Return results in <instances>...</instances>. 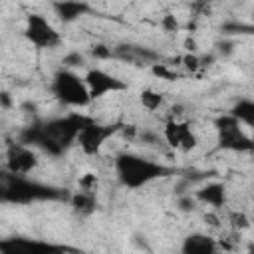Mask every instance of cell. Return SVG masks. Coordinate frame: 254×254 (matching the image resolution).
Returning a JSON list of instances; mask_svg holds the SVG:
<instances>
[{
    "label": "cell",
    "mask_w": 254,
    "mask_h": 254,
    "mask_svg": "<svg viewBox=\"0 0 254 254\" xmlns=\"http://www.w3.org/2000/svg\"><path fill=\"white\" fill-rule=\"evenodd\" d=\"M216 242L214 238L206 236V234H189L181 246L183 252L187 254H210V252H216Z\"/></svg>",
    "instance_id": "13"
},
{
    "label": "cell",
    "mask_w": 254,
    "mask_h": 254,
    "mask_svg": "<svg viewBox=\"0 0 254 254\" xmlns=\"http://www.w3.org/2000/svg\"><path fill=\"white\" fill-rule=\"evenodd\" d=\"M87 10H89V6H87L85 2H79V0H56V2H54V12H56V16H58L62 22H65V24L77 20V18L83 16Z\"/></svg>",
    "instance_id": "12"
},
{
    "label": "cell",
    "mask_w": 254,
    "mask_h": 254,
    "mask_svg": "<svg viewBox=\"0 0 254 254\" xmlns=\"http://www.w3.org/2000/svg\"><path fill=\"white\" fill-rule=\"evenodd\" d=\"M77 187H79V190H85V192H97V189H99V179H97V175L95 173H83L79 179H77Z\"/></svg>",
    "instance_id": "18"
},
{
    "label": "cell",
    "mask_w": 254,
    "mask_h": 254,
    "mask_svg": "<svg viewBox=\"0 0 254 254\" xmlns=\"http://www.w3.org/2000/svg\"><path fill=\"white\" fill-rule=\"evenodd\" d=\"M214 129H216V139H218V147L220 149L234 151V153H250V151H254L252 137L244 131L242 123L232 113L220 115L214 121Z\"/></svg>",
    "instance_id": "5"
},
{
    "label": "cell",
    "mask_w": 254,
    "mask_h": 254,
    "mask_svg": "<svg viewBox=\"0 0 254 254\" xmlns=\"http://www.w3.org/2000/svg\"><path fill=\"white\" fill-rule=\"evenodd\" d=\"M93 119L81 113H67L65 117L48 119L40 125L28 127L22 133V143L36 145L50 155H62L71 143L77 141L79 131Z\"/></svg>",
    "instance_id": "1"
},
{
    "label": "cell",
    "mask_w": 254,
    "mask_h": 254,
    "mask_svg": "<svg viewBox=\"0 0 254 254\" xmlns=\"http://www.w3.org/2000/svg\"><path fill=\"white\" fill-rule=\"evenodd\" d=\"M163 101H165V95H163L161 91L153 89V87H145V89H141V93H139V103H141L147 111H157V109L163 105Z\"/></svg>",
    "instance_id": "16"
},
{
    "label": "cell",
    "mask_w": 254,
    "mask_h": 254,
    "mask_svg": "<svg viewBox=\"0 0 254 254\" xmlns=\"http://www.w3.org/2000/svg\"><path fill=\"white\" fill-rule=\"evenodd\" d=\"M181 64H183V67L187 69V71H190V73H194L196 69H200V58L196 56V54H190V52H187L183 58H181Z\"/></svg>",
    "instance_id": "20"
},
{
    "label": "cell",
    "mask_w": 254,
    "mask_h": 254,
    "mask_svg": "<svg viewBox=\"0 0 254 254\" xmlns=\"http://www.w3.org/2000/svg\"><path fill=\"white\" fill-rule=\"evenodd\" d=\"M52 93L54 97L67 107H87L91 105V95L85 83V77H79L71 69H58L52 77Z\"/></svg>",
    "instance_id": "3"
},
{
    "label": "cell",
    "mask_w": 254,
    "mask_h": 254,
    "mask_svg": "<svg viewBox=\"0 0 254 254\" xmlns=\"http://www.w3.org/2000/svg\"><path fill=\"white\" fill-rule=\"evenodd\" d=\"M91 54H93L95 58H109V56H111V50L99 44V46H93V50H91Z\"/></svg>",
    "instance_id": "23"
},
{
    "label": "cell",
    "mask_w": 254,
    "mask_h": 254,
    "mask_svg": "<svg viewBox=\"0 0 254 254\" xmlns=\"http://www.w3.org/2000/svg\"><path fill=\"white\" fill-rule=\"evenodd\" d=\"M230 113H232L242 125L254 129V99H248V97L238 99V101L232 105Z\"/></svg>",
    "instance_id": "14"
},
{
    "label": "cell",
    "mask_w": 254,
    "mask_h": 254,
    "mask_svg": "<svg viewBox=\"0 0 254 254\" xmlns=\"http://www.w3.org/2000/svg\"><path fill=\"white\" fill-rule=\"evenodd\" d=\"M85 83H87V89H89V95L91 99H101L109 93H117V91H125L127 89V83L119 77H115L113 73L101 69V67H91L85 71Z\"/></svg>",
    "instance_id": "8"
},
{
    "label": "cell",
    "mask_w": 254,
    "mask_h": 254,
    "mask_svg": "<svg viewBox=\"0 0 254 254\" xmlns=\"http://www.w3.org/2000/svg\"><path fill=\"white\" fill-rule=\"evenodd\" d=\"M24 38L38 50H52L62 44L60 32L42 14H28L24 26Z\"/></svg>",
    "instance_id": "6"
},
{
    "label": "cell",
    "mask_w": 254,
    "mask_h": 254,
    "mask_svg": "<svg viewBox=\"0 0 254 254\" xmlns=\"http://www.w3.org/2000/svg\"><path fill=\"white\" fill-rule=\"evenodd\" d=\"M151 73L159 79H167V81H175L179 77V73L175 69L169 67V64H153L151 65Z\"/></svg>",
    "instance_id": "19"
},
{
    "label": "cell",
    "mask_w": 254,
    "mask_h": 254,
    "mask_svg": "<svg viewBox=\"0 0 254 254\" xmlns=\"http://www.w3.org/2000/svg\"><path fill=\"white\" fill-rule=\"evenodd\" d=\"M121 129H123L121 123L101 125V123L91 121V123H87V125L79 131L75 143L79 145V149H81L85 155H97V153L103 149V145H105L115 133H119Z\"/></svg>",
    "instance_id": "7"
},
{
    "label": "cell",
    "mask_w": 254,
    "mask_h": 254,
    "mask_svg": "<svg viewBox=\"0 0 254 254\" xmlns=\"http://www.w3.org/2000/svg\"><path fill=\"white\" fill-rule=\"evenodd\" d=\"M40 165L36 151L26 143H12L6 151V171L12 175L26 177Z\"/></svg>",
    "instance_id": "9"
},
{
    "label": "cell",
    "mask_w": 254,
    "mask_h": 254,
    "mask_svg": "<svg viewBox=\"0 0 254 254\" xmlns=\"http://www.w3.org/2000/svg\"><path fill=\"white\" fill-rule=\"evenodd\" d=\"M194 198L212 208H220L226 204V189L222 183H208L194 192Z\"/></svg>",
    "instance_id": "11"
},
{
    "label": "cell",
    "mask_w": 254,
    "mask_h": 254,
    "mask_svg": "<svg viewBox=\"0 0 254 254\" xmlns=\"http://www.w3.org/2000/svg\"><path fill=\"white\" fill-rule=\"evenodd\" d=\"M71 206L79 214H89L95 208V194L93 192H85V190H77L71 196Z\"/></svg>",
    "instance_id": "15"
},
{
    "label": "cell",
    "mask_w": 254,
    "mask_h": 254,
    "mask_svg": "<svg viewBox=\"0 0 254 254\" xmlns=\"http://www.w3.org/2000/svg\"><path fill=\"white\" fill-rule=\"evenodd\" d=\"M58 192L52 187L28 181L22 175H8L2 183V198L8 202H32L42 198H56Z\"/></svg>",
    "instance_id": "4"
},
{
    "label": "cell",
    "mask_w": 254,
    "mask_h": 254,
    "mask_svg": "<svg viewBox=\"0 0 254 254\" xmlns=\"http://www.w3.org/2000/svg\"><path fill=\"white\" fill-rule=\"evenodd\" d=\"M115 173L123 187L137 190L157 179L167 177L171 169L153 159H147L135 153H119L115 159Z\"/></svg>",
    "instance_id": "2"
},
{
    "label": "cell",
    "mask_w": 254,
    "mask_h": 254,
    "mask_svg": "<svg viewBox=\"0 0 254 254\" xmlns=\"http://www.w3.org/2000/svg\"><path fill=\"white\" fill-rule=\"evenodd\" d=\"M204 220H206L210 226H218V218H216L214 214H210V212H208V214H204Z\"/></svg>",
    "instance_id": "24"
},
{
    "label": "cell",
    "mask_w": 254,
    "mask_h": 254,
    "mask_svg": "<svg viewBox=\"0 0 254 254\" xmlns=\"http://www.w3.org/2000/svg\"><path fill=\"white\" fill-rule=\"evenodd\" d=\"M163 137L169 147L183 151V153H189L198 145V139H196V133L192 131V127L187 121H179V119H169L165 123Z\"/></svg>",
    "instance_id": "10"
},
{
    "label": "cell",
    "mask_w": 254,
    "mask_h": 254,
    "mask_svg": "<svg viewBox=\"0 0 254 254\" xmlns=\"http://www.w3.org/2000/svg\"><path fill=\"white\" fill-rule=\"evenodd\" d=\"M228 222H230L232 230H236V232H242V230L250 228V218L244 210H230L228 212Z\"/></svg>",
    "instance_id": "17"
},
{
    "label": "cell",
    "mask_w": 254,
    "mask_h": 254,
    "mask_svg": "<svg viewBox=\"0 0 254 254\" xmlns=\"http://www.w3.org/2000/svg\"><path fill=\"white\" fill-rule=\"evenodd\" d=\"M161 28L165 32H179V20L173 14H165L161 18Z\"/></svg>",
    "instance_id": "21"
},
{
    "label": "cell",
    "mask_w": 254,
    "mask_h": 254,
    "mask_svg": "<svg viewBox=\"0 0 254 254\" xmlns=\"http://www.w3.org/2000/svg\"><path fill=\"white\" fill-rule=\"evenodd\" d=\"M183 48H185L187 52H190V54H196L198 44H196V40H194L192 36H187V38H185V42H183Z\"/></svg>",
    "instance_id": "22"
}]
</instances>
